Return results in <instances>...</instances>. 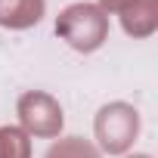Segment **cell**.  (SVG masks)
Returning a JSON list of instances; mask_svg holds the SVG:
<instances>
[{
  "instance_id": "cell-1",
  "label": "cell",
  "mask_w": 158,
  "mask_h": 158,
  "mask_svg": "<svg viewBox=\"0 0 158 158\" xmlns=\"http://www.w3.org/2000/svg\"><path fill=\"white\" fill-rule=\"evenodd\" d=\"M56 34L77 53H96L109 40V16L96 3H71L56 16Z\"/></svg>"
},
{
  "instance_id": "cell-2",
  "label": "cell",
  "mask_w": 158,
  "mask_h": 158,
  "mask_svg": "<svg viewBox=\"0 0 158 158\" xmlns=\"http://www.w3.org/2000/svg\"><path fill=\"white\" fill-rule=\"evenodd\" d=\"M93 133L106 155H124L139 136V112L130 102H109L96 112Z\"/></svg>"
},
{
  "instance_id": "cell-3",
  "label": "cell",
  "mask_w": 158,
  "mask_h": 158,
  "mask_svg": "<svg viewBox=\"0 0 158 158\" xmlns=\"http://www.w3.org/2000/svg\"><path fill=\"white\" fill-rule=\"evenodd\" d=\"M16 115L22 121V130L28 136H44V139H53L62 133V124H65V115H62V106L44 93V90H28L19 96L16 102Z\"/></svg>"
},
{
  "instance_id": "cell-4",
  "label": "cell",
  "mask_w": 158,
  "mask_h": 158,
  "mask_svg": "<svg viewBox=\"0 0 158 158\" xmlns=\"http://www.w3.org/2000/svg\"><path fill=\"white\" fill-rule=\"evenodd\" d=\"M118 13L124 34H130L133 40H143L158 28V0H127Z\"/></svg>"
},
{
  "instance_id": "cell-5",
  "label": "cell",
  "mask_w": 158,
  "mask_h": 158,
  "mask_svg": "<svg viewBox=\"0 0 158 158\" xmlns=\"http://www.w3.org/2000/svg\"><path fill=\"white\" fill-rule=\"evenodd\" d=\"M47 13V0H0V28L25 31L34 28Z\"/></svg>"
},
{
  "instance_id": "cell-6",
  "label": "cell",
  "mask_w": 158,
  "mask_h": 158,
  "mask_svg": "<svg viewBox=\"0 0 158 158\" xmlns=\"http://www.w3.org/2000/svg\"><path fill=\"white\" fill-rule=\"evenodd\" d=\"M0 158H31V139L22 127H0Z\"/></svg>"
},
{
  "instance_id": "cell-7",
  "label": "cell",
  "mask_w": 158,
  "mask_h": 158,
  "mask_svg": "<svg viewBox=\"0 0 158 158\" xmlns=\"http://www.w3.org/2000/svg\"><path fill=\"white\" fill-rule=\"evenodd\" d=\"M44 158H102L99 149L90 143V139H81V136H65L59 143H53L47 149Z\"/></svg>"
},
{
  "instance_id": "cell-8",
  "label": "cell",
  "mask_w": 158,
  "mask_h": 158,
  "mask_svg": "<svg viewBox=\"0 0 158 158\" xmlns=\"http://www.w3.org/2000/svg\"><path fill=\"white\" fill-rule=\"evenodd\" d=\"M124 3H127V0H99L96 6H99V10H102V13L109 16V13H118V10H121Z\"/></svg>"
},
{
  "instance_id": "cell-9",
  "label": "cell",
  "mask_w": 158,
  "mask_h": 158,
  "mask_svg": "<svg viewBox=\"0 0 158 158\" xmlns=\"http://www.w3.org/2000/svg\"><path fill=\"white\" fill-rule=\"evenodd\" d=\"M127 158H152V155H127Z\"/></svg>"
}]
</instances>
